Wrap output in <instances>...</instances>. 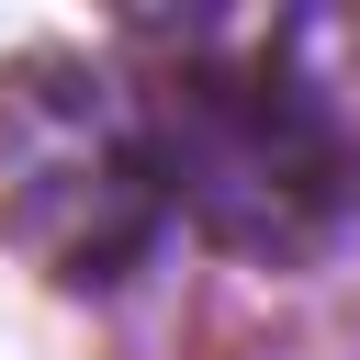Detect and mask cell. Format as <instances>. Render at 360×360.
I'll use <instances>...</instances> for the list:
<instances>
[{"mask_svg": "<svg viewBox=\"0 0 360 360\" xmlns=\"http://www.w3.org/2000/svg\"><path fill=\"white\" fill-rule=\"evenodd\" d=\"M158 146H146V101L90 68V56H22L0 79V236L68 281L101 292L146 259L158 236Z\"/></svg>", "mask_w": 360, "mask_h": 360, "instance_id": "obj_2", "label": "cell"}, {"mask_svg": "<svg viewBox=\"0 0 360 360\" xmlns=\"http://www.w3.org/2000/svg\"><path fill=\"white\" fill-rule=\"evenodd\" d=\"M146 146H158V191H180L202 214V236H225L248 259H315L360 191V158H349L326 90H304L270 45L180 56V79L146 101Z\"/></svg>", "mask_w": 360, "mask_h": 360, "instance_id": "obj_1", "label": "cell"}]
</instances>
